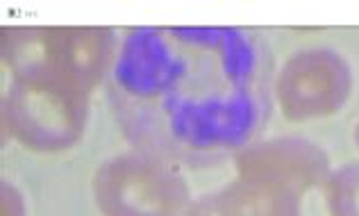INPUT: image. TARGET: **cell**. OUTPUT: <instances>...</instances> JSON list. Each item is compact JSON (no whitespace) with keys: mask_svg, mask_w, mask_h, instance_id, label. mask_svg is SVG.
<instances>
[{"mask_svg":"<svg viewBox=\"0 0 359 216\" xmlns=\"http://www.w3.org/2000/svg\"><path fill=\"white\" fill-rule=\"evenodd\" d=\"M353 69L330 48L298 50L273 82V96L289 121L302 123L341 112L353 93Z\"/></svg>","mask_w":359,"mask_h":216,"instance_id":"cell-5","label":"cell"},{"mask_svg":"<svg viewBox=\"0 0 359 216\" xmlns=\"http://www.w3.org/2000/svg\"><path fill=\"white\" fill-rule=\"evenodd\" d=\"M355 144L359 146V123H357V128H355Z\"/></svg>","mask_w":359,"mask_h":216,"instance_id":"cell-10","label":"cell"},{"mask_svg":"<svg viewBox=\"0 0 359 216\" xmlns=\"http://www.w3.org/2000/svg\"><path fill=\"white\" fill-rule=\"evenodd\" d=\"M305 198L316 201V208L302 216H359V162L330 171L323 184Z\"/></svg>","mask_w":359,"mask_h":216,"instance_id":"cell-8","label":"cell"},{"mask_svg":"<svg viewBox=\"0 0 359 216\" xmlns=\"http://www.w3.org/2000/svg\"><path fill=\"white\" fill-rule=\"evenodd\" d=\"M187 216H302V196L280 184L239 177L201 196Z\"/></svg>","mask_w":359,"mask_h":216,"instance_id":"cell-7","label":"cell"},{"mask_svg":"<svg viewBox=\"0 0 359 216\" xmlns=\"http://www.w3.org/2000/svg\"><path fill=\"white\" fill-rule=\"evenodd\" d=\"M118 36L100 25L3 27V60L12 75L43 78L89 93L109 75Z\"/></svg>","mask_w":359,"mask_h":216,"instance_id":"cell-2","label":"cell"},{"mask_svg":"<svg viewBox=\"0 0 359 216\" xmlns=\"http://www.w3.org/2000/svg\"><path fill=\"white\" fill-rule=\"evenodd\" d=\"M273 58L234 25H144L118 43L107 98L123 137L175 166L205 168L259 137L273 109Z\"/></svg>","mask_w":359,"mask_h":216,"instance_id":"cell-1","label":"cell"},{"mask_svg":"<svg viewBox=\"0 0 359 216\" xmlns=\"http://www.w3.org/2000/svg\"><path fill=\"white\" fill-rule=\"evenodd\" d=\"M3 216H25V203L14 184L3 182Z\"/></svg>","mask_w":359,"mask_h":216,"instance_id":"cell-9","label":"cell"},{"mask_svg":"<svg viewBox=\"0 0 359 216\" xmlns=\"http://www.w3.org/2000/svg\"><path fill=\"white\" fill-rule=\"evenodd\" d=\"M93 198L102 216H187L194 203L175 164L141 150L98 166Z\"/></svg>","mask_w":359,"mask_h":216,"instance_id":"cell-4","label":"cell"},{"mask_svg":"<svg viewBox=\"0 0 359 216\" xmlns=\"http://www.w3.org/2000/svg\"><path fill=\"white\" fill-rule=\"evenodd\" d=\"M234 166L243 180L287 187L302 198L323 184L330 175V157L320 146L302 137H276L252 142L234 155Z\"/></svg>","mask_w":359,"mask_h":216,"instance_id":"cell-6","label":"cell"},{"mask_svg":"<svg viewBox=\"0 0 359 216\" xmlns=\"http://www.w3.org/2000/svg\"><path fill=\"white\" fill-rule=\"evenodd\" d=\"M89 96L30 75H12L3 91V126L12 139L39 153H57L87 130Z\"/></svg>","mask_w":359,"mask_h":216,"instance_id":"cell-3","label":"cell"}]
</instances>
